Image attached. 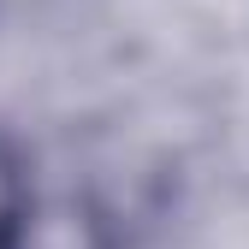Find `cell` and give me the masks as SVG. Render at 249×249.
<instances>
[{
	"label": "cell",
	"instance_id": "1",
	"mask_svg": "<svg viewBox=\"0 0 249 249\" xmlns=\"http://www.w3.org/2000/svg\"><path fill=\"white\" fill-rule=\"evenodd\" d=\"M6 249H113V237L89 208L48 202V208H24V220L6 237Z\"/></svg>",
	"mask_w": 249,
	"mask_h": 249
},
{
	"label": "cell",
	"instance_id": "2",
	"mask_svg": "<svg viewBox=\"0 0 249 249\" xmlns=\"http://www.w3.org/2000/svg\"><path fill=\"white\" fill-rule=\"evenodd\" d=\"M18 220H24V178H18V160L0 148V249L18 231Z\"/></svg>",
	"mask_w": 249,
	"mask_h": 249
}]
</instances>
